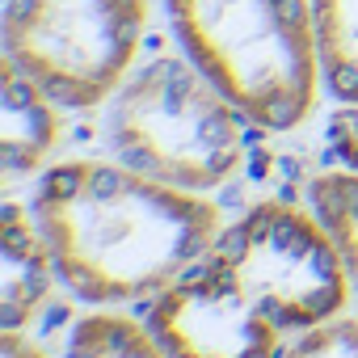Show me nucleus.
Masks as SVG:
<instances>
[{
  "label": "nucleus",
  "instance_id": "f257e3e1",
  "mask_svg": "<svg viewBox=\"0 0 358 358\" xmlns=\"http://www.w3.org/2000/svg\"><path fill=\"white\" fill-rule=\"evenodd\" d=\"M350 282L320 215L262 203L160 291L148 329L173 358H282V333L333 320Z\"/></svg>",
  "mask_w": 358,
  "mask_h": 358
},
{
  "label": "nucleus",
  "instance_id": "f03ea898",
  "mask_svg": "<svg viewBox=\"0 0 358 358\" xmlns=\"http://www.w3.org/2000/svg\"><path fill=\"white\" fill-rule=\"evenodd\" d=\"M30 211L55 274L85 303H131L182 278L220 236V211L131 164L68 160L38 177Z\"/></svg>",
  "mask_w": 358,
  "mask_h": 358
},
{
  "label": "nucleus",
  "instance_id": "7ed1b4c3",
  "mask_svg": "<svg viewBox=\"0 0 358 358\" xmlns=\"http://www.w3.org/2000/svg\"><path fill=\"white\" fill-rule=\"evenodd\" d=\"M186 59L257 127L291 131L316 106L312 0H164Z\"/></svg>",
  "mask_w": 358,
  "mask_h": 358
},
{
  "label": "nucleus",
  "instance_id": "20e7f679",
  "mask_svg": "<svg viewBox=\"0 0 358 358\" xmlns=\"http://www.w3.org/2000/svg\"><path fill=\"white\" fill-rule=\"evenodd\" d=\"M249 122L190 59L160 55L127 76L110 106V143L122 164L177 190H215L236 173Z\"/></svg>",
  "mask_w": 358,
  "mask_h": 358
},
{
  "label": "nucleus",
  "instance_id": "39448f33",
  "mask_svg": "<svg viewBox=\"0 0 358 358\" xmlns=\"http://www.w3.org/2000/svg\"><path fill=\"white\" fill-rule=\"evenodd\" d=\"M148 26V0H9L5 59L51 101L89 110L118 93Z\"/></svg>",
  "mask_w": 358,
  "mask_h": 358
},
{
  "label": "nucleus",
  "instance_id": "423d86ee",
  "mask_svg": "<svg viewBox=\"0 0 358 358\" xmlns=\"http://www.w3.org/2000/svg\"><path fill=\"white\" fill-rule=\"evenodd\" d=\"M55 278L51 245L22 203H5L0 211V324L22 329L47 299Z\"/></svg>",
  "mask_w": 358,
  "mask_h": 358
},
{
  "label": "nucleus",
  "instance_id": "0eeeda50",
  "mask_svg": "<svg viewBox=\"0 0 358 358\" xmlns=\"http://www.w3.org/2000/svg\"><path fill=\"white\" fill-rule=\"evenodd\" d=\"M59 101H51L30 76H22L9 59L0 68V156L5 173H34L59 139Z\"/></svg>",
  "mask_w": 358,
  "mask_h": 358
},
{
  "label": "nucleus",
  "instance_id": "6e6552de",
  "mask_svg": "<svg viewBox=\"0 0 358 358\" xmlns=\"http://www.w3.org/2000/svg\"><path fill=\"white\" fill-rule=\"evenodd\" d=\"M320 76L333 97L358 106V0H312Z\"/></svg>",
  "mask_w": 358,
  "mask_h": 358
},
{
  "label": "nucleus",
  "instance_id": "1a4fd4ad",
  "mask_svg": "<svg viewBox=\"0 0 358 358\" xmlns=\"http://www.w3.org/2000/svg\"><path fill=\"white\" fill-rule=\"evenodd\" d=\"M68 358H173V354L152 337V329L114 312H97L76 324Z\"/></svg>",
  "mask_w": 358,
  "mask_h": 358
},
{
  "label": "nucleus",
  "instance_id": "9d476101",
  "mask_svg": "<svg viewBox=\"0 0 358 358\" xmlns=\"http://www.w3.org/2000/svg\"><path fill=\"white\" fill-rule=\"evenodd\" d=\"M308 199H312V211L333 232V241L350 266V278L358 287V177L354 173H320L308 186Z\"/></svg>",
  "mask_w": 358,
  "mask_h": 358
},
{
  "label": "nucleus",
  "instance_id": "9b49d317",
  "mask_svg": "<svg viewBox=\"0 0 358 358\" xmlns=\"http://www.w3.org/2000/svg\"><path fill=\"white\" fill-rule=\"evenodd\" d=\"M282 358H358V316H333L308 329Z\"/></svg>",
  "mask_w": 358,
  "mask_h": 358
},
{
  "label": "nucleus",
  "instance_id": "f8f14e48",
  "mask_svg": "<svg viewBox=\"0 0 358 358\" xmlns=\"http://www.w3.org/2000/svg\"><path fill=\"white\" fill-rule=\"evenodd\" d=\"M329 148L345 164V173L358 177V106L333 114V122H329Z\"/></svg>",
  "mask_w": 358,
  "mask_h": 358
},
{
  "label": "nucleus",
  "instance_id": "ddd939ff",
  "mask_svg": "<svg viewBox=\"0 0 358 358\" xmlns=\"http://www.w3.org/2000/svg\"><path fill=\"white\" fill-rule=\"evenodd\" d=\"M0 358H47L30 337H22V329H5L0 337Z\"/></svg>",
  "mask_w": 358,
  "mask_h": 358
}]
</instances>
